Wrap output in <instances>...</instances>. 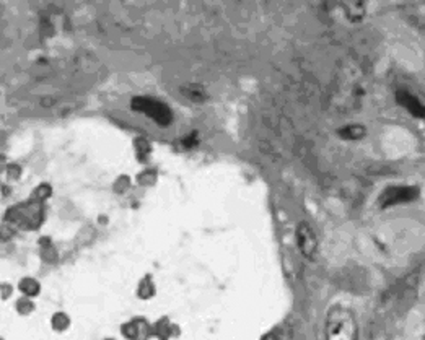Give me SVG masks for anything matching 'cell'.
Here are the masks:
<instances>
[{"instance_id": "1", "label": "cell", "mask_w": 425, "mask_h": 340, "mask_svg": "<svg viewBox=\"0 0 425 340\" xmlns=\"http://www.w3.org/2000/svg\"><path fill=\"white\" fill-rule=\"evenodd\" d=\"M357 322L345 308H334L326 319V340H357Z\"/></svg>"}, {"instance_id": "2", "label": "cell", "mask_w": 425, "mask_h": 340, "mask_svg": "<svg viewBox=\"0 0 425 340\" xmlns=\"http://www.w3.org/2000/svg\"><path fill=\"white\" fill-rule=\"evenodd\" d=\"M134 109L141 111V113L147 114L148 118H152L156 124L160 126H168L173 119L171 111L166 108L163 103L155 101V99L150 98H137L134 99Z\"/></svg>"}, {"instance_id": "3", "label": "cell", "mask_w": 425, "mask_h": 340, "mask_svg": "<svg viewBox=\"0 0 425 340\" xmlns=\"http://www.w3.org/2000/svg\"><path fill=\"white\" fill-rule=\"evenodd\" d=\"M296 241H298V248L306 257H313L318 249V241L315 231L311 230L308 223H300L296 228Z\"/></svg>"}, {"instance_id": "4", "label": "cell", "mask_w": 425, "mask_h": 340, "mask_svg": "<svg viewBox=\"0 0 425 340\" xmlns=\"http://www.w3.org/2000/svg\"><path fill=\"white\" fill-rule=\"evenodd\" d=\"M414 197H416V191H414V189H394V191L389 192L384 205H393V204H398V202H404V200H411Z\"/></svg>"}, {"instance_id": "5", "label": "cell", "mask_w": 425, "mask_h": 340, "mask_svg": "<svg viewBox=\"0 0 425 340\" xmlns=\"http://www.w3.org/2000/svg\"><path fill=\"white\" fill-rule=\"evenodd\" d=\"M399 101L404 104V108L409 109L414 116H419V118L422 116V106H421V103H419L414 96H411V94L399 93Z\"/></svg>"}, {"instance_id": "6", "label": "cell", "mask_w": 425, "mask_h": 340, "mask_svg": "<svg viewBox=\"0 0 425 340\" xmlns=\"http://www.w3.org/2000/svg\"><path fill=\"white\" fill-rule=\"evenodd\" d=\"M267 340H277V339H267Z\"/></svg>"}]
</instances>
